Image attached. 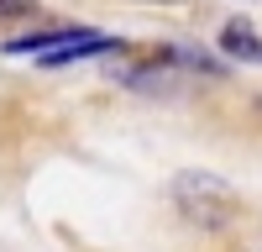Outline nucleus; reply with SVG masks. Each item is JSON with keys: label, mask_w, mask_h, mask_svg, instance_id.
I'll return each instance as SVG.
<instances>
[{"label": "nucleus", "mask_w": 262, "mask_h": 252, "mask_svg": "<svg viewBox=\"0 0 262 252\" xmlns=\"http://www.w3.org/2000/svg\"><path fill=\"white\" fill-rule=\"evenodd\" d=\"M173 205H179V216L189 226H200V231H226V226H236L247 216L242 195H236L226 179L205 174V168H184V174L173 179Z\"/></svg>", "instance_id": "1"}, {"label": "nucleus", "mask_w": 262, "mask_h": 252, "mask_svg": "<svg viewBox=\"0 0 262 252\" xmlns=\"http://www.w3.org/2000/svg\"><path fill=\"white\" fill-rule=\"evenodd\" d=\"M111 48H121L116 37H105V32H84V27H74L69 37L58 42V48H48V53H37V63H48V69H63V63H74V58H95V53H111Z\"/></svg>", "instance_id": "2"}, {"label": "nucleus", "mask_w": 262, "mask_h": 252, "mask_svg": "<svg viewBox=\"0 0 262 252\" xmlns=\"http://www.w3.org/2000/svg\"><path fill=\"white\" fill-rule=\"evenodd\" d=\"M221 53L236 63H257L262 69V32H252L247 21H226L221 27Z\"/></svg>", "instance_id": "3"}, {"label": "nucleus", "mask_w": 262, "mask_h": 252, "mask_svg": "<svg viewBox=\"0 0 262 252\" xmlns=\"http://www.w3.org/2000/svg\"><path fill=\"white\" fill-rule=\"evenodd\" d=\"M21 16H37V0H0V21H21Z\"/></svg>", "instance_id": "4"}]
</instances>
